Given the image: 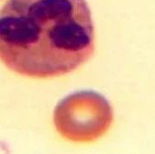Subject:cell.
I'll return each mask as SVG.
<instances>
[{
	"instance_id": "obj_1",
	"label": "cell",
	"mask_w": 155,
	"mask_h": 154,
	"mask_svg": "<svg viewBox=\"0 0 155 154\" xmlns=\"http://www.w3.org/2000/svg\"><path fill=\"white\" fill-rule=\"evenodd\" d=\"M94 51L95 27L85 0H8L0 9V60L20 75L67 74Z\"/></svg>"
},
{
	"instance_id": "obj_2",
	"label": "cell",
	"mask_w": 155,
	"mask_h": 154,
	"mask_svg": "<svg viewBox=\"0 0 155 154\" xmlns=\"http://www.w3.org/2000/svg\"><path fill=\"white\" fill-rule=\"evenodd\" d=\"M113 116L112 107L102 95L94 91H80L58 103L53 121L57 131L64 139L90 142L109 129Z\"/></svg>"
}]
</instances>
